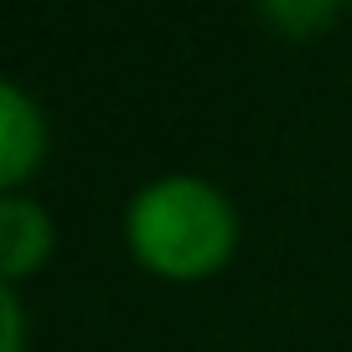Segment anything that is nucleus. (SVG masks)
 <instances>
[{"label": "nucleus", "mask_w": 352, "mask_h": 352, "mask_svg": "<svg viewBox=\"0 0 352 352\" xmlns=\"http://www.w3.org/2000/svg\"><path fill=\"white\" fill-rule=\"evenodd\" d=\"M47 151L42 109L26 99L21 83H0V192H16L36 171Z\"/></svg>", "instance_id": "nucleus-2"}, {"label": "nucleus", "mask_w": 352, "mask_h": 352, "mask_svg": "<svg viewBox=\"0 0 352 352\" xmlns=\"http://www.w3.org/2000/svg\"><path fill=\"white\" fill-rule=\"evenodd\" d=\"M130 254L166 280H202L223 270L239 243V212L202 176H161L124 208Z\"/></svg>", "instance_id": "nucleus-1"}, {"label": "nucleus", "mask_w": 352, "mask_h": 352, "mask_svg": "<svg viewBox=\"0 0 352 352\" xmlns=\"http://www.w3.org/2000/svg\"><path fill=\"white\" fill-rule=\"evenodd\" d=\"M26 347V311L16 285H0V352H21Z\"/></svg>", "instance_id": "nucleus-5"}, {"label": "nucleus", "mask_w": 352, "mask_h": 352, "mask_svg": "<svg viewBox=\"0 0 352 352\" xmlns=\"http://www.w3.org/2000/svg\"><path fill=\"white\" fill-rule=\"evenodd\" d=\"M52 239L57 233L42 202L21 197V192H0V275H6V285L42 270L47 254H52Z\"/></svg>", "instance_id": "nucleus-3"}, {"label": "nucleus", "mask_w": 352, "mask_h": 352, "mask_svg": "<svg viewBox=\"0 0 352 352\" xmlns=\"http://www.w3.org/2000/svg\"><path fill=\"white\" fill-rule=\"evenodd\" d=\"M264 16H270V21H280L290 36H306L311 26L337 21V6H264Z\"/></svg>", "instance_id": "nucleus-4"}]
</instances>
